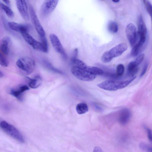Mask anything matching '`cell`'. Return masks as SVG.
<instances>
[{
	"instance_id": "cell-30",
	"label": "cell",
	"mask_w": 152,
	"mask_h": 152,
	"mask_svg": "<svg viewBox=\"0 0 152 152\" xmlns=\"http://www.w3.org/2000/svg\"><path fill=\"white\" fill-rule=\"evenodd\" d=\"M143 1L146 6L148 12L150 15L151 18L152 28V5L148 1L144 0Z\"/></svg>"
},
{
	"instance_id": "cell-15",
	"label": "cell",
	"mask_w": 152,
	"mask_h": 152,
	"mask_svg": "<svg viewBox=\"0 0 152 152\" xmlns=\"http://www.w3.org/2000/svg\"><path fill=\"white\" fill-rule=\"evenodd\" d=\"M29 89L28 86L25 85H23L20 86L17 88L11 89L10 94L19 100H20L21 99L23 93Z\"/></svg>"
},
{
	"instance_id": "cell-4",
	"label": "cell",
	"mask_w": 152,
	"mask_h": 152,
	"mask_svg": "<svg viewBox=\"0 0 152 152\" xmlns=\"http://www.w3.org/2000/svg\"><path fill=\"white\" fill-rule=\"evenodd\" d=\"M72 74L76 78L81 80L91 81L94 80L96 76L87 70L72 66L71 69Z\"/></svg>"
},
{
	"instance_id": "cell-2",
	"label": "cell",
	"mask_w": 152,
	"mask_h": 152,
	"mask_svg": "<svg viewBox=\"0 0 152 152\" xmlns=\"http://www.w3.org/2000/svg\"><path fill=\"white\" fill-rule=\"evenodd\" d=\"M16 64L18 67L27 75L31 73L34 69L35 63L34 60L31 58L22 57L17 61Z\"/></svg>"
},
{
	"instance_id": "cell-27",
	"label": "cell",
	"mask_w": 152,
	"mask_h": 152,
	"mask_svg": "<svg viewBox=\"0 0 152 152\" xmlns=\"http://www.w3.org/2000/svg\"><path fill=\"white\" fill-rule=\"evenodd\" d=\"M113 58L109 51H107L103 53L101 57V60L104 63H108L111 61Z\"/></svg>"
},
{
	"instance_id": "cell-16",
	"label": "cell",
	"mask_w": 152,
	"mask_h": 152,
	"mask_svg": "<svg viewBox=\"0 0 152 152\" xmlns=\"http://www.w3.org/2000/svg\"><path fill=\"white\" fill-rule=\"evenodd\" d=\"M131 113L130 110L127 108L123 109L119 113V122L121 124H126L129 121Z\"/></svg>"
},
{
	"instance_id": "cell-8",
	"label": "cell",
	"mask_w": 152,
	"mask_h": 152,
	"mask_svg": "<svg viewBox=\"0 0 152 152\" xmlns=\"http://www.w3.org/2000/svg\"><path fill=\"white\" fill-rule=\"evenodd\" d=\"M58 1V0L45 1L41 8L42 14L46 15L51 13L56 8Z\"/></svg>"
},
{
	"instance_id": "cell-23",
	"label": "cell",
	"mask_w": 152,
	"mask_h": 152,
	"mask_svg": "<svg viewBox=\"0 0 152 152\" xmlns=\"http://www.w3.org/2000/svg\"><path fill=\"white\" fill-rule=\"evenodd\" d=\"M86 70L88 71L92 74L96 75H101L104 73L103 70L97 67L88 66Z\"/></svg>"
},
{
	"instance_id": "cell-25",
	"label": "cell",
	"mask_w": 152,
	"mask_h": 152,
	"mask_svg": "<svg viewBox=\"0 0 152 152\" xmlns=\"http://www.w3.org/2000/svg\"><path fill=\"white\" fill-rule=\"evenodd\" d=\"M41 43L42 47V51L45 53L48 52V45L47 39L45 36L43 37H40Z\"/></svg>"
},
{
	"instance_id": "cell-21",
	"label": "cell",
	"mask_w": 152,
	"mask_h": 152,
	"mask_svg": "<svg viewBox=\"0 0 152 152\" xmlns=\"http://www.w3.org/2000/svg\"><path fill=\"white\" fill-rule=\"evenodd\" d=\"M143 44L139 41L137 43L133 46L131 52V54L132 56H137Z\"/></svg>"
},
{
	"instance_id": "cell-39",
	"label": "cell",
	"mask_w": 152,
	"mask_h": 152,
	"mask_svg": "<svg viewBox=\"0 0 152 152\" xmlns=\"http://www.w3.org/2000/svg\"><path fill=\"white\" fill-rule=\"evenodd\" d=\"M113 1L115 3H118L119 1V0H113Z\"/></svg>"
},
{
	"instance_id": "cell-35",
	"label": "cell",
	"mask_w": 152,
	"mask_h": 152,
	"mask_svg": "<svg viewBox=\"0 0 152 152\" xmlns=\"http://www.w3.org/2000/svg\"><path fill=\"white\" fill-rule=\"evenodd\" d=\"M93 105L94 108L97 111L101 112L103 110L102 108L96 104H94Z\"/></svg>"
},
{
	"instance_id": "cell-24",
	"label": "cell",
	"mask_w": 152,
	"mask_h": 152,
	"mask_svg": "<svg viewBox=\"0 0 152 152\" xmlns=\"http://www.w3.org/2000/svg\"><path fill=\"white\" fill-rule=\"evenodd\" d=\"M108 30L111 32L115 33L117 32L118 26L117 24L114 21H110L107 26Z\"/></svg>"
},
{
	"instance_id": "cell-22",
	"label": "cell",
	"mask_w": 152,
	"mask_h": 152,
	"mask_svg": "<svg viewBox=\"0 0 152 152\" xmlns=\"http://www.w3.org/2000/svg\"><path fill=\"white\" fill-rule=\"evenodd\" d=\"M0 6L1 9L4 11L7 15L10 18H12L14 16V13L12 10L7 5L0 2Z\"/></svg>"
},
{
	"instance_id": "cell-17",
	"label": "cell",
	"mask_w": 152,
	"mask_h": 152,
	"mask_svg": "<svg viewBox=\"0 0 152 152\" xmlns=\"http://www.w3.org/2000/svg\"><path fill=\"white\" fill-rule=\"evenodd\" d=\"M29 86L32 88L38 87L42 84V80L39 75H37L32 79L29 78Z\"/></svg>"
},
{
	"instance_id": "cell-7",
	"label": "cell",
	"mask_w": 152,
	"mask_h": 152,
	"mask_svg": "<svg viewBox=\"0 0 152 152\" xmlns=\"http://www.w3.org/2000/svg\"><path fill=\"white\" fill-rule=\"evenodd\" d=\"M20 34L26 42L34 49L42 51V47L41 42L34 39L28 32H23Z\"/></svg>"
},
{
	"instance_id": "cell-12",
	"label": "cell",
	"mask_w": 152,
	"mask_h": 152,
	"mask_svg": "<svg viewBox=\"0 0 152 152\" xmlns=\"http://www.w3.org/2000/svg\"><path fill=\"white\" fill-rule=\"evenodd\" d=\"M138 24L139 41L144 43L146 39L147 29L142 15H140L138 18Z\"/></svg>"
},
{
	"instance_id": "cell-3",
	"label": "cell",
	"mask_w": 152,
	"mask_h": 152,
	"mask_svg": "<svg viewBox=\"0 0 152 152\" xmlns=\"http://www.w3.org/2000/svg\"><path fill=\"white\" fill-rule=\"evenodd\" d=\"M2 129L8 135L21 143L24 142V139L19 131L13 126L4 121L0 122Z\"/></svg>"
},
{
	"instance_id": "cell-26",
	"label": "cell",
	"mask_w": 152,
	"mask_h": 152,
	"mask_svg": "<svg viewBox=\"0 0 152 152\" xmlns=\"http://www.w3.org/2000/svg\"><path fill=\"white\" fill-rule=\"evenodd\" d=\"M124 71V67L122 64H118L116 67V71L115 73L116 77H119L121 76L123 74Z\"/></svg>"
},
{
	"instance_id": "cell-10",
	"label": "cell",
	"mask_w": 152,
	"mask_h": 152,
	"mask_svg": "<svg viewBox=\"0 0 152 152\" xmlns=\"http://www.w3.org/2000/svg\"><path fill=\"white\" fill-rule=\"evenodd\" d=\"M15 1L17 9L21 16L26 20H29L28 6L26 1L16 0Z\"/></svg>"
},
{
	"instance_id": "cell-9",
	"label": "cell",
	"mask_w": 152,
	"mask_h": 152,
	"mask_svg": "<svg viewBox=\"0 0 152 152\" xmlns=\"http://www.w3.org/2000/svg\"><path fill=\"white\" fill-rule=\"evenodd\" d=\"M126 33L131 45L134 46L137 40L136 28L134 25L132 23L128 24L126 28Z\"/></svg>"
},
{
	"instance_id": "cell-34",
	"label": "cell",
	"mask_w": 152,
	"mask_h": 152,
	"mask_svg": "<svg viewBox=\"0 0 152 152\" xmlns=\"http://www.w3.org/2000/svg\"><path fill=\"white\" fill-rule=\"evenodd\" d=\"M148 66V64L147 63H145L143 67L142 71L140 75V77H142L145 73Z\"/></svg>"
},
{
	"instance_id": "cell-28",
	"label": "cell",
	"mask_w": 152,
	"mask_h": 152,
	"mask_svg": "<svg viewBox=\"0 0 152 152\" xmlns=\"http://www.w3.org/2000/svg\"><path fill=\"white\" fill-rule=\"evenodd\" d=\"M0 63L2 66L7 67L9 64L7 56L0 53Z\"/></svg>"
},
{
	"instance_id": "cell-31",
	"label": "cell",
	"mask_w": 152,
	"mask_h": 152,
	"mask_svg": "<svg viewBox=\"0 0 152 152\" xmlns=\"http://www.w3.org/2000/svg\"><path fill=\"white\" fill-rule=\"evenodd\" d=\"M144 54H142L140 55L136 59L133 61L134 63L137 66H138L142 61L144 58Z\"/></svg>"
},
{
	"instance_id": "cell-1",
	"label": "cell",
	"mask_w": 152,
	"mask_h": 152,
	"mask_svg": "<svg viewBox=\"0 0 152 152\" xmlns=\"http://www.w3.org/2000/svg\"><path fill=\"white\" fill-rule=\"evenodd\" d=\"M134 76L126 80L117 81L109 80L104 81L97 85L99 88L107 91H115L121 89L127 86L135 78Z\"/></svg>"
},
{
	"instance_id": "cell-36",
	"label": "cell",
	"mask_w": 152,
	"mask_h": 152,
	"mask_svg": "<svg viewBox=\"0 0 152 152\" xmlns=\"http://www.w3.org/2000/svg\"><path fill=\"white\" fill-rule=\"evenodd\" d=\"M93 152H103L101 148L98 146L95 147L94 149Z\"/></svg>"
},
{
	"instance_id": "cell-18",
	"label": "cell",
	"mask_w": 152,
	"mask_h": 152,
	"mask_svg": "<svg viewBox=\"0 0 152 152\" xmlns=\"http://www.w3.org/2000/svg\"><path fill=\"white\" fill-rule=\"evenodd\" d=\"M76 109L77 112L79 114L85 113L88 111V108L87 105L84 103L77 104L76 106Z\"/></svg>"
},
{
	"instance_id": "cell-6",
	"label": "cell",
	"mask_w": 152,
	"mask_h": 152,
	"mask_svg": "<svg viewBox=\"0 0 152 152\" xmlns=\"http://www.w3.org/2000/svg\"><path fill=\"white\" fill-rule=\"evenodd\" d=\"M30 15L32 23L40 37L45 36V32L43 27L36 14L33 8L30 6L29 8Z\"/></svg>"
},
{
	"instance_id": "cell-38",
	"label": "cell",
	"mask_w": 152,
	"mask_h": 152,
	"mask_svg": "<svg viewBox=\"0 0 152 152\" xmlns=\"http://www.w3.org/2000/svg\"><path fill=\"white\" fill-rule=\"evenodd\" d=\"M3 75H4V74H3V73L1 71H0V77H3Z\"/></svg>"
},
{
	"instance_id": "cell-32",
	"label": "cell",
	"mask_w": 152,
	"mask_h": 152,
	"mask_svg": "<svg viewBox=\"0 0 152 152\" xmlns=\"http://www.w3.org/2000/svg\"><path fill=\"white\" fill-rule=\"evenodd\" d=\"M44 64L48 67L51 69V70H54L55 71V72H57V73H58L61 74H63V72H61V71L53 67L52 65H51L50 64L48 61H45Z\"/></svg>"
},
{
	"instance_id": "cell-20",
	"label": "cell",
	"mask_w": 152,
	"mask_h": 152,
	"mask_svg": "<svg viewBox=\"0 0 152 152\" xmlns=\"http://www.w3.org/2000/svg\"><path fill=\"white\" fill-rule=\"evenodd\" d=\"M71 63L72 66H75L85 69H86L88 66L85 63L77 58H71Z\"/></svg>"
},
{
	"instance_id": "cell-14",
	"label": "cell",
	"mask_w": 152,
	"mask_h": 152,
	"mask_svg": "<svg viewBox=\"0 0 152 152\" xmlns=\"http://www.w3.org/2000/svg\"><path fill=\"white\" fill-rule=\"evenodd\" d=\"M127 49V45L124 43H121L111 49L109 52L113 58L121 55Z\"/></svg>"
},
{
	"instance_id": "cell-33",
	"label": "cell",
	"mask_w": 152,
	"mask_h": 152,
	"mask_svg": "<svg viewBox=\"0 0 152 152\" xmlns=\"http://www.w3.org/2000/svg\"><path fill=\"white\" fill-rule=\"evenodd\" d=\"M147 133V136L148 140L152 142V131L149 128L145 127Z\"/></svg>"
},
{
	"instance_id": "cell-11",
	"label": "cell",
	"mask_w": 152,
	"mask_h": 152,
	"mask_svg": "<svg viewBox=\"0 0 152 152\" xmlns=\"http://www.w3.org/2000/svg\"><path fill=\"white\" fill-rule=\"evenodd\" d=\"M10 38L6 36L2 38L0 42V53L7 56L11 46Z\"/></svg>"
},
{
	"instance_id": "cell-13",
	"label": "cell",
	"mask_w": 152,
	"mask_h": 152,
	"mask_svg": "<svg viewBox=\"0 0 152 152\" xmlns=\"http://www.w3.org/2000/svg\"><path fill=\"white\" fill-rule=\"evenodd\" d=\"M8 24L9 28L11 29L20 34L25 32H28L29 29V25L27 24H20L10 21L8 23Z\"/></svg>"
},
{
	"instance_id": "cell-29",
	"label": "cell",
	"mask_w": 152,
	"mask_h": 152,
	"mask_svg": "<svg viewBox=\"0 0 152 152\" xmlns=\"http://www.w3.org/2000/svg\"><path fill=\"white\" fill-rule=\"evenodd\" d=\"M140 148L146 152H152V146L145 143H141L139 145Z\"/></svg>"
},
{
	"instance_id": "cell-37",
	"label": "cell",
	"mask_w": 152,
	"mask_h": 152,
	"mask_svg": "<svg viewBox=\"0 0 152 152\" xmlns=\"http://www.w3.org/2000/svg\"><path fill=\"white\" fill-rule=\"evenodd\" d=\"M3 1H4L6 4L8 6H10V1L9 0H3Z\"/></svg>"
},
{
	"instance_id": "cell-19",
	"label": "cell",
	"mask_w": 152,
	"mask_h": 152,
	"mask_svg": "<svg viewBox=\"0 0 152 152\" xmlns=\"http://www.w3.org/2000/svg\"><path fill=\"white\" fill-rule=\"evenodd\" d=\"M127 71L128 74L130 76L133 77L137 72L138 67L133 61L132 62L128 65Z\"/></svg>"
},
{
	"instance_id": "cell-5",
	"label": "cell",
	"mask_w": 152,
	"mask_h": 152,
	"mask_svg": "<svg viewBox=\"0 0 152 152\" xmlns=\"http://www.w3.org/2000/svg\"><path fill=\"white\" fill-rule=\"evenodd\" d=\"M50 39L53 47L65 59L67 58V55L59 39L55 34L50 35Z\"/></svg>"
}]
</instances>
